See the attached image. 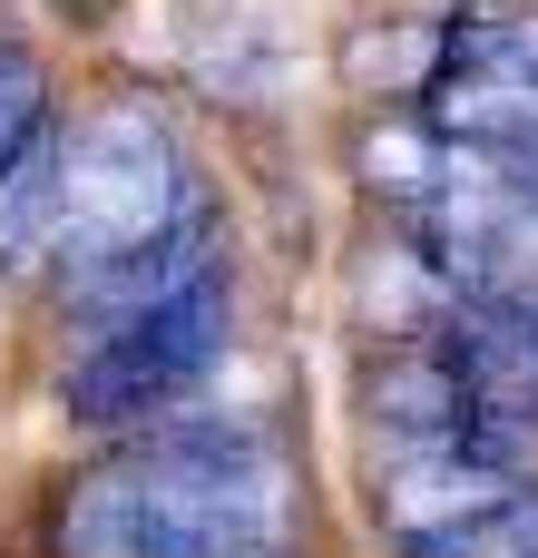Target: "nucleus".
I'll list each match as a JSON object with an SVG mask.
<instances>
[{
	"mask_svg": "<svg viewBox=\"0 0 538 558\" xmlns=\"http://www.w3.org/2000/svg\"><path fill=\"white\" fill-rule=\"evenodd\" d=\"M441 88H470V98L538 108V20H451ZM441 88H431V98H441Z\"/></svg>",
	"mask_w": 538,
	"mask_h": 558,
	"instance_id": "nucleus-7",
	"label": "nucleus"
},
{
	"mask_svg": "<svg viewBox=\"0 0 538 558\" xmlns=\"http://www.w3.org/2000/svg\"><path fill=\"white\" fill-rule=\"evenodd\" d=\"M441 343L470 363V383H480L490 402H519V412L538 402V294L490 304V314H451Z\"/></svg>",
	"mask_w": 538,
	"mask_h": 558,
	"instance_id": "nucleus-6",
	"label": "nucleus"
},
{
	"mask_svg": "<svg viewBox=\"0 0 538 558\" xmlns=\"http://www.w3.org/2000/svg\"><path fill=\"white\" fill-rule=\"evenodd\" d=\"M470 558H538V490H519V500L470 539Z\"/></svg>",
	"mask_w": 538,
	"mask_h": 558,
	"instance_id": "nucleus-9",
	"label": "nucleus"
},
{
	"mask_svg": "<svg viewBox=\"0 0 538 558\" xmlns=\"http://www.w3.org/2000/svg\"><path fill=\"white\" fill-rule=\"evenodd\" d=\"M39 137H59V128H49V69L0 39V177H10Z\"/></svg>",
	"mask_w": 538,
	"mask_h": 558,
	"instance_id": "nucleus-8",
	"label": "nucleus"
},
{
	"mask_svg": "<svg viewBox=\"0 0 538 558\" xmlns=\"http://www.w3.org/2000/svg\"><path fill=\"white\" fill-rule=\"evenodd\" d=\"M490 412V392L470 383V363L421 333V343H382L363 363V422L392 441V451H431V441H461L470 422Z\"/></svg>",
	"mask_w": 538,
	"mask_h": 558,
	"instance_id": "nucleus-4",
	"label": "nucleus"
},
{
	"mask_svg": "<svg viewBox=\"0 0 538 558\" xmlns=\"http://www.w3.org/2000/svg\"><path fill=\"white\" fill-rule=\"evenodd\" d=\"M206 275H225V265H216V216L196 206L176 235H157V245H137V255H108V265L69 275V284H59V314L98 343V333H118V324H137V314H157V304L196 294Z\"/></svg>",
	"mask_w": 538,
	"mask_h": 558,
	"instance_id": "nucleus-5",
	"label": "nucleus"
},
{
	"mask_svg": "<svg viewBox=\"0 0 538 558\" xmlns=\"http://www.w3.org/2000/svg\"><path fill=\"white\" fill-rule=\"evenodd\" d=\"M225 343H235V284L206 275L196 294H176V304H157V314L98 333V343L59 373V412H69L78 432H147L157 412H176V402L225 363Z\"/></svg>",
	"mask_w": 538,
	"mask_h": 558,
	"instance_id": "nucleus-3",
	"label": "nucleus"
},
{
	"mask_svg": "<svg viewBox=\"0 0 538 558\" xmlns=\"http://www.w3.org/2000/svg\"><path fill=\"white\" fill-rule=\"evenodd\" d=\"M490 177H500V196H510V206L538 226V157H519V167H500V157H490Z\"/></svg>",
	"mask_w": 538,
	"mask_h": 558,
	"instance_id": "nucleus-10",
	"label": "nucleus"
},
{
	"mask_svg": "<svg viewBox=\"0 0 538 558\" xmlns=\"http://www.w3.org/2000/svg\"><path fill=\"white\" fill-rule=\"evenodd\" d=\"M39 539L49 558H255L284 539V471L245 422L137 432L59 481Z\"/></svg>",
	"mask_w": 538,
	"mask_h": 558,
	"instance_id": "nucleus-1",
	"label": "nucleus"
},
{
	"mask_svg": "<svg viewBox=\"0 0 538 558\" xmlns=\"http://www.w3.org/2000/svg\"><path fill=\"white\" fill-rule=\"evenodd\" d=\"M255 558H274V549H255Z\"/></svg>",
	"mask_w": 538,
	"mask_h": 558,
	"instance_id": "nucleus-11",
	"label": "nucleus"
},
{
	"mask_svg": "<svg viewBox=\"0 0 538 558\" xmlns=\"http://www.w3.org/2000/svg\"><path fill=\"white\" fill-rule=\"evenodd\" d=\"M186 216H196V177H186V147L167 137V118L147 98H108L59 137V216H49L59 284L176 235Z\"/></svg>",
	"mask_w": 538,
	"mask_h": 558,
	"instance_id": "nucleus-2",
	"label": "nucleus"
}]
</instances>
